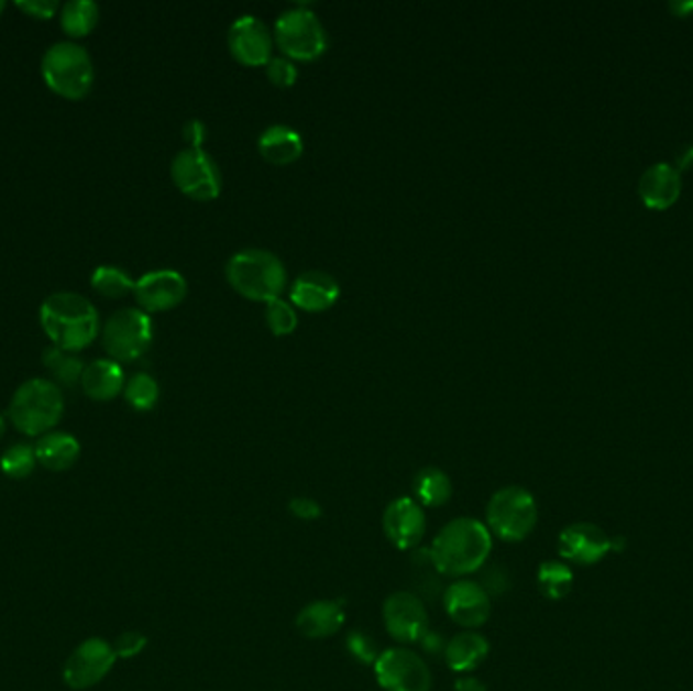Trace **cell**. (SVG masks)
Returning a JSON list of instances; mask_svg holds the SVG:
<instances>
[{
    "mask_svg": "<svg viewBox=\"0 0 693 691\" xmlns=\"http://www.w3.org/2000/svg\"><path fill=\"white\" fill-rule=\"evenodd\" d=\"M41 327L53 346L76 353L98 337L100 317L86 296L76 293H55L41 305Z\"/></svg>",
    "mask_w": 693,
    "mask_h": 691,
    "instance_id": "cell-2",
    "label": "cell"
},
{
    "mask_svg": "<svg viewBox=\"0 0 693 691\" xmlns=\"http://www.w3.org/2000/svg\"><path fill=\"white\" fill-rule=\"evenodd\" d=\"M81 447L76 436L67 432H50L41 436L35 445V457L41 467L53 473H62L76 464Z\"/></svg>",
    "mask_w": 693,
    "mask_h": 691,
    "instance_id": "cell-23",
    "label": "cell"
},
{
    "mask_svg": "<svg viewBox=\"0 0 693 691\" xmlns=\"http://www.w3.org/2000/svg\"><path fill=\"white\" fill-rule=\"evenodd\" d=\"M373 666L375 679L385 691H430L432 685L428 663L406 647L385 649Z\"/></svg>",
    "mask_w": 693,
    "mask_h": 691,
    "instance_id": "cell-10",
    "label": "cell"
},
{
    "mask_svg": "<svg viewBox=\"0 0 693 691\" xmlns=\"http://www.w3.org/2000/svg\"><path fill=\"white\" fill-rule=\"evenodd\" d=\"M100 7L91 0H69L62 9V26L72 37H86L98 25Z\"/></svg>",
    "mask_w": 693,
    "mask_h": 691,
    "instance_id": "cell-26",
    "label": "cell"
},
{
    "mask_svg": "<svg viewBox=\"0 0 693 691\" xmlns=\"http://www.w3.org/2000/svg\"><path fill=\"white\" fill-rule=\"evenodd\" d=\"M16 7L35 19H52L62 9L57 0H19Z\"/></svg>",
    "mask_w": 693,
    "mask_h": 691,
    "instance_id": "cell-36",
    "label": "cell"
},
{
    "mask_svg": "<svg viewBox=\"0 0 693 691\" xmlns=\"http://www.w3.org/2000/svg\"><path fill=\"white\" fill-rule=\"evenodd\" d=\"M681 191L680 173L668 163L647 168L639 180L642 204L653 209H668L678 201Z\"/></svg>",
    "mask_w": 693,
    "mask_h": 691,
    "instance_id": "cell-20",
    "label": "cell"
},
{
    "mask_svg": "<svg viewBox=\"0 0 693 691\" xmlns=\"http://www.w3.org/2000/svg\"><path fill=\"white\" fill-rule=\"evenodd\" d=\"M41 74L55 94L67 100H81L94 86V64L86 47L62 41L52 45L41 59Z\"/></svg>",
    "mask_w": 693,
    "mask_h": 691,
    "instance_id": "cell-5",
    "label": "cell"
},
{
    "mask_svg": "<svg viewBox=\"0 0 693 691\" xmlns=\"http://www.w3.org/2000/svg\"><path fill=\"white\" fill-rule=\"evenodd\" d=\"M346 649L351 651L355 659H360L363 663H375L377 657H380L375 640L367 633H363V630H353L346 637Z\"/></svg>",
    "mask_w": 693,
    "mask_h": 691,
    "instance_id": "cell-34",
    "label": "cell"
},
{
    "mask_svg": "<svg viewBox=\"0 0 693 691\" xmlns=\"http://www.w3.org/2000/svg\"><path fill=\"white\" fill-rule=\"evenodd\" d=\"M79 384L84 387L86 396L98 402H108L120 392H124L127 377L120 363L114 359H96L90 365H86Z\"/></svg>",
    "mask_w": 693,
    "mask_h": 691,
    "instance_id": "cell-22",
    "label": "cell"
},
{
    "mask_svg": "<svg viewBox=\"0 0 693 691\" xmlns=\"http://www.w3.org/2000/svg\"><path fill=\"white\" fill-rule=\"evenodd\" d=\"M112 647L120 659H132L141 655L142 649L146 647V637L136 630H129V633H122Z\"/></svg>",
    "mask_w": 693,
    "mask_h": 691,
    "instance_id": "cell-35",
    "label": "cell"
},
{
    "mask_svg": "<svg viewBox=\"0 0 693 691\" xmlns=\"http://www.w3.org/2000/svg\"><path fill=\"white\" fill-rule=\"evenodd\" d=\"M538 524V505L524 486H503L487 505V527L505 541L526 539Z\"/></svg>",
    "mask_w": 693,
    "mask_h": 691,
    "instance_id": "cell-7",
    "label": "cell"
},
{
    "mask_svg": "<svg viewBox=\"0 0 693 691\" xmlns=\"http://www.w3.org/2000/svg\"><path fill=\"white\" fill-rule=\"evenodd\" d=\"M454 691H487V688L481 679L461 678L454 683Z\"/></svg>",
    "mask_w": 693,
    "mask_h": 691,
    "instance_id": "cell-39",
    "label": "cell"
},
{
    "mask_svg": "<svg viewBox=\"0 0 693 691\" xmlns=\"http://www.w3.org/2000/svg\"><path fill=\"white\" fill-rule=\"evenodd\" d=\"M384 623L387 633L399 643L422 640L428 633L426 606L414 592H394L385 599Z\"/></svg>",
    "mask_w": 693,
    "mask_h": 691,
    "instance_id": "cell-13",
    "label": "cell"
},
{
    "mask_svg": "<svg viewBox=\"0 0 693 691\" xmlns=\"http://www.w3.org/2000/svg\"><path fill=\"white\" fill-rule=\"evenodd\" d=\"M266 325H268L270 331L276 337H286V334H293L298 327V312L296 307L290 300H284L280 298H274L266 305Z\"/></svg>",
    "mask_w": 693,
    "mask_h": 691,
    "instance_id": "cell-31",
    "label": "cell"
},
{
    "mask_svg": "<svg viewBox=\"0 0 693 691\" xmlns=\"http://www.w3.org/2000/svg\"><path fill=\"white\" fill-rule=\"evenodd\" d=\"M572 582H574V577L564 563L546 562L539 566L538 586L543 596H548L552 601L564 599L572 589Z\"/></svg>",
    "mask_w": 693,
    "mask_h": 691,
    "instance_id": "cell-29",
    "label": "cell"
},
{
    "mask_svg": "<svg viewBox=\"0 0 693 691\" xmlns=\"http://www.w3.org/2000/svg\"><path fill=\"white\" fill-rule=\"evenodd\" d=\"M411 491L422 507H440L452 497V483L442 469L424 467L414 476Z\"/></svg>",
    "mask_w": 693,
    "mask_h": 691,
    "instance_id": "cell-25",
    "label": "cell"
},
{
    "mask_svg": "<svg viewBox=\"0 0 693 691\" xmlns=\"http://www.w3.org/2000/svg\"><path fill=\"white\" fill-rule=\"evenodd\" d=\"M4 430H7V424H4V418L0 416V438L4 435Z\"/></svg>",
    "mask_w": 693,
    "mask_h": 691,
    "instance_id": "cell-40",
    "label": "cell"
},
{
    "mask_svg": "<svg viewBox=\"0 0 693 691\" xmlns=\"http://www.w3.org/2000/svg\"><path fill=\"white\" fill-rule=\"evenodd\" d=\"M257 153L276 167L296 163L305 153V141L298 130L288 124H272L257 136Z\"/></svg>",
    "mask_w": 693,
    "mask_h": 691,
    "instance_id": "cell-19",
    "label": "cell"
},
{
    "mask_svg": "<svg viewBox=\"0 0 693 691\" xmlns=\"http://www.w3.org/2000/svg\"><path fill=\"white\" fill-rule=\"evenodd\" d=\"M153 320L142 308H120L103 325V349L118 361H136L153 346Z\"/></svg>",
    "mask_w": 693,
    "mask_h": 691,
    "instance_id": "cell-8",
    "label": "cell"
},
{
    "mask_svg": "<svg viewBox=\"0 0 693 691\" xmlns=\"http://www.w3.org/2000/svg\"><path fill=\"white\" fill-rule=\"evenodd\" d=\"M183 139L187 142V146L204 149V144H206L207 141L206 122H201V120H197V118L185 122V127H183Z\"/></svg>",
    "mask_w": 693,
    "mask_h": 691,
    "instance_id": "cell-37",
    "label": "cell"
},
{
    "mask_svg": "<svg viewBox=\"0 0 693 691\" xmlns=\"http://www.w3.org/2000/svg\"><path fill=\"white\" fill-rule=\"evenodd\" d=\"M272 33L284 57L293 62L319 59L329 47V37L321 19L305 4L290 7L278 14Z\"/></svg>",
    "mask_w": 693,
    "mask_h": 691,
    "instance_id": "cell-6",
    "label": "cell"
},
{
    "mask_svg": "<svg viewBox=\"0 0 693 691\" xmlns=\"http://www.w3.org/2000/svg\"><path fill=\"white\" fill-rule=\"evenodd\" d=\"M43 365L64 385H76L77 382H81V375L86 370L81 359L55 346L43 351Z\"/></svg>",
    "mask_w": 693,
    "mask_h": 691,
    "instance_id": "cell-27",
    "label": "cell"
},
{
    "mask_svg": "<svg viewBox=\"0 0 693 691\" xmlns=\"http://www.w3.org/2000/svg\"><path fill=\"white\" fill-rule=\"evenodd\" d=\"M228 47L238 64L266 67L272 59L274 33L256 14H242L230 25Z\"/></svg>",
    "mask_w": 693,
    "mask_h": 691,
    "instance_id": "cell-12",
    "label": "cell"
},
{
    "mask_svg": "<svg viewBox=\"0 0 693 691\" xmlns=\"http://www.w3.org/2000/svg\"><path fill=\"white\" fill-rule=\"evenodd\" d=\"M339 296V282L322 270L302 272L290 286V303L305 312H324L333 307Z\"/></svg>",
    "mask_w": 693,
    "mask_h": 691,
    "instance_id": "cell-17",
    "label": "cell"
},
{
    "mask_svg": "<svg viewBox=\"0 0 693 691\" xmlns=\"http://www.w3.org/2000/svg\"><path fill=\"white\" fill-rule=\"evenodd\" d=\"M345 623V608L341 601H317L307 604L296 616V628L308 639L331 637Z\"/></svg>",
    "mask_w": 693,
    "mask_h": 691,
    "instance_id": "cell-21",
    "label": "cell"
},
{
    "mask_svg": "<svg viewBox=\"0 0 693 691\" xmlns=\"http://www.w3.org/2000/svg\"><path fill=\"white\" fill-rule=\"evenodd\" d=\"M226 278L238 295L268 305L270 300L283 296L288 272L274 252L264 248H244L228 260Z\"/></svg>",
    "mask_w": 693,
    "mask_h": 691,
    "instance_id": "cell-3",
    "label": "cell"
},
{
    "mask_svg": "<svg viewBox=\"0 0 693 691\" xmlns=\"http://www.w3.org/2000/svg\"><path fill=\"white\" fill-rule=\"evenodd\" d=\"M35 449L23 442L4 450V454L0 457V471L11 479H25L35 471Z\"/></svg>",
    "mask_w": 693,
    "mask_h": 691,
    "instance_id": "cell-32",
    "label": "cell"
},
{
    "mask_svg": "<svg viewBox=\"0 0 693 691\" xmlns=\"http://www.w3.org/2000/svg\"><path fill=\"white\" fill-rule=\"evenodd\" d=\"M444 608L461 627H483L491 616V596L475 580H459L444 592Z\"/></svg>",
    "mask_w": 693,
    "mask_h": 691,
    "instance_id": "cell-15",
    "label": "cell"
},
{
    "mask_svg": "<svg viewBox=\"0 0 693 691\" xmlns=\"http://www.w3.org/2000/svg\"><path fill=\"white\" fill-rule=\"evenodd\" d=\"M170 179L185 197L213 201L221 195L223 179L216 158L206 149L185 146L170 163Z\"/></svg>",
    "mask_w": 693,
    "mask_h": 691,
    "instance_id": "cell-9",
    "label": "cell"
},
{
    "mask_svg": "<svg viewBox=\"0 0 693 691\" xmlns=\"http://www.w3.org/2000/svg\"><path fill=\"white\" fill-rule=\"evenodd\" d=\"M613 548L601 527L592 524H574L560 534V556L578 563H594Z\"/></svg>",
    "mask_w": 693,
    "mask_h": 691,
    "instance_id": "cell-18",
    "label": "cell"
},
{
    "mask_svg": "<svg viewBox=\"0 0 693 691\" xmlns=\"http://www.w3.org/2000/svg\"><path fill=\"white\" fill-rule=\"evenodd\" d=\"M266 76L276 88H293L298 79V67L293 59L284 57V55H272L268 64H266Z\"/></svg>",
    "mask_w": 693,
    "mask_h": 691,
    "instance_id": "cell-33",
    "label": "cell"
},
{
    "mask_svg": "<svg viewBox=\"0 0 693 691\" xmlns=\"http://www.w3.org/2000/svg\"><path fill=\"white\" fill-rule=\"evenodd\" d=\"M491 550L493 538L487 525L473 517H461L438 531L428 553L438 574L462 578L481 570Z\"/></svg>",
    "mask_w": 693,
    "mask_h": 691,
    "instance_id": "cell-1",
    "label": "cell"
},
{
    "mask_svg": "<svg viewBox=\"0 0 693 691\" xmlns=\"http://www.w3.org/2000/svg\"><path fill=\"white\" fill-rule=\"evenodd\" d=\"M64 408V394L59 385L35 377L14 392L9 406V418L23 435L45 436L59 424Z\"/></svg>",
    "mask_w": 693,
    "mask_h": 691,
    "instance_id": "cell-4",
    "label": "cell"
},
{
    "mask_svg": "<svg viewBox=\"0 0 693 691\" xmlns=\"http://www.w3.org/2000/svg\"><path fill=\"white\" fill-rule=\"evenodd\" d=\"M116 659L118 655L114 647L102 637H91L79 643L65 661V685L69 690H88L112 671Z\"/></svg>",
    "mask_w": 693,
    "mask_h": 691,
    "instance_id": "cell-11",
    "label": "cell"
},
{
    "mask_svg": "<svg viewBox=\"0 0 693 691\" xmlns=\"http://www.w3.org/2000/svg\"><path fill=\"white\" fill-rule=\"evenodd\" d=\"M134 284L136 282L130 278L129 272L118 266H100L91 274V286L100 295L110 296V298H122L129 293H134Z\"/></svg>",
    "mask_w": 693,
    "mask_h": 691,
    "instance_id": "cell-30",
    "label": "cell"
},
{
    "mask_svg": "<svg viewBox=\"0 0 693 691\" xmlns=\"http://www.w3.org/2000/svg\"><path fill=\"white\" fill-rule=\"evenodd\" d=\"M189 290L185 276L177 270H153L134 284V296L144 312H165L179 307Z\"/></svg>",
    "mask_w": 693,
    "mask_h": 691,
    "instance_id": "cell-14",
    "label": "cell"
},
{
    "mask_svg": "<svg viewBox=\"0 0 693 691\" xmlns=\"http://www.w3.org/2000/svg\"><path fill=\"white\" fill-rule=\"evenodd\" d=\"M290 512L298 519H317L321 517V505L310 497H295L290 501Z\"/></svg>",
    "mask_w": 693,
    "mask_h": 691,
    "instance_id": "cell-38",
    "label": "cell"
},
{
    "mask_svg": "<svg viewBox=\"0 0 693 691\" xmlns=\"http://www.w3.org/2000/svg\"><path fill=\"white\" fill-rule=\"evenodd\" d=\"M488 655V643L475 630H464L449 640L444 647V659L452 671L469 673L481 666Z\"/></svg>",
    "mask_w": 693,
    "mask_h": 691,
    "instance_id": "cell-24",
    "label": "cell"
},
{
    "mask_svg": "<svg viewBox=\"0 0 693 691\" xmlns=\"http://www.w3.org/2000/svg\"><path fill=\"white\" fill-rule=\"evenodd\" d=\"M124 397L136 412H151L158 404L161 387L153 375L134 373L124 385Z\"/></svg>",
    "mask_w": 693,
    "mask_h": 691,
    "instance_id": "cell-28",
    "label": "cell"
},
{
    "mask_svg": "<svg viewBox=\"0 0 693 691\" xmlns=\"http://www.w3.org/2000/svg\"><path fill=\"white\" fill-rule=\"evenodd\" d=\"M384 531L398 550H414L426 534V513L411 497L392 501L384 512Z\"/></svg>",
    "mask_w": 693,
    "mask_h": 691,
    "instance_id": "cell-16",
    "label": "cell"
},
{
    "mask_svg": "<svg viewBox=\"0 0 693 691\" xmlns=\"http://www.w3.org/2000/svg\"><path fill=\"white\" fill-rule=\"evenodd\" d=\"M4 7H7V2H4V0H0V14L4 11Z\"/></svg>",
    "mask_w": 693,
    "mask_h": 691,
    "instance_id": "cell-41",
    "label": "cell"
}]
</instances>
